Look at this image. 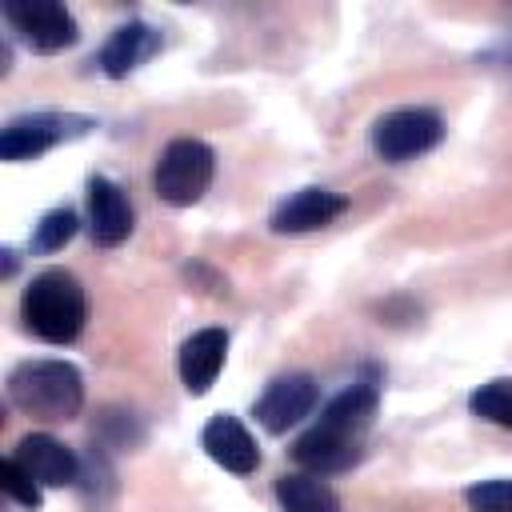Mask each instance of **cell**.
I'll return each instance as SVG.
<instances>
[{"label": "cell", "instance_id": "cell-14", "mask_svg": "<svg viewBox=\"0 0 512 512\" xmlns=\"http://www.w3.org/2000/svg\"><path fill=\"white\" fill-rule=\"evenodd\" d=\"M156 48H160V32L148 28V24H140V20H128V24H120V28L108 36V44L100 48V68H104V76L124 80V76H128L132 68H140Z\"/></svg>", "mask_w": 512, "mask_h": 512}, {"label": "cell", "instance_id": "cell-13", "mask_svg": "<svg viewBox=\"0 0 512 512\" xmlns=\"http://www.w3.org/2000/svg\"><path fill=\"white\" fill-rule=\"evenodd\" d=\"M228 356V332L224 328H200L180 344V380L192 396H204Z\"/></svg>", "mask_w": 512, "mask_h": 512}, {"label": "cell", "instance_id": "cell-11", "mask_svg": "<svg viewBox=\"0 0 512 512\" xmlns=\"http://www.w3.org/2000/svg\"><path fill=\"white\" fill-rule=\"evenodd\" d=\"M348 208V200L340 192H328V188H300L292 192L284 204H276L272 212V232L280 236H300V232H316L324 224H332L340 212Z\"/></svg>", "mask_w": 512, "mask_h": 512}, {"label": "cell", "instance_id": "cell-20", "mask_svg": "<svg viewBox=\"0 0 512 512\" xmlns=\"http://www.w3.org/2000/svg\"><path fill=\"white\" fill-rule=\"evenodd\" d=\"M12 272H16V252L4 248V276H12Z\"/></svg>", "mask_w": 512, "mask_h": 512}, {"label": "cell", "instance_id": "cell-5", "mask_svg": "<svg viewBox=\"0 0 512 512\" xmlns=\"http://www.w3.org/2000/svg\"><path fill=\"white\" fill-rule=\"evenodd\" d=\"M444 136V120L436 108H392L372 124V152L388 164H404L436 148Z\"/></svg>", "mask_w": 512, "mask_h": 512}, {"label": "cell", "instance_id": "cell-7", "mask_svg": "<svg viewBox=\"0 0 512 512\" xmlns=\"http://www.w3.org/2000/svg\"><path fill=\"white\" fill-rule=\"evenodd\" d=\"M4 20L20 32L32 52H60L72 48L80 36L76 16L60 0H4Z\"/></svg>", "mask_w": 512, "mask_h": 512}, {"label": "cell", "instance_id": "cell-4", "mask_svg": "<svg viewBox=\"0 0 512 512\" xmlns=\"http://www.w3.org/2000/svg\"><path fill=\"white\" fill-rule=\"evenodd\" d=\"M212 172H216V152L196 140V136H180L172 140L160 160H156V172H152V184H156V196L172 208H192L208 184H212Z\"/></svg>", "mask_w": 512, "mask_h": 512}, {"label": "cell", "instance_id": "cell-8", "mask_svg": "<svg viewBox=\"0 0 512 512\" xmlns=\"http://www.w3.org/2000/svg\"><path fill=\"white\" fill-rule=\"evenodd\" d=\"M312 408H316V380L308 372H288L264 388V396L256 400V420L264 432L280 436L292 424H300Z\"/></svg>", "mask_w": 512, "mask_h": 512}, {"label": "cell", "instance_id": "cell-6", "mask_svg": "<svg viewBox=\"0 0 512 512\" xmlns=\"http://www.w3.org/2000/svg\"><path fill=\"white\" fill-rule=\"evenodd\" d=\"M92 116H76V112H24L12 116L0 132V156L20 164V160H36L48 148H56L60 140H76L92 128Z\"/></svg>", "mask_w": 512, "mask_h": 512}, {"label": "cell", "instance_id": "cell-3", "mask_svg": "<svg viewBox=\"0 0 512 512\" xmlns=\"http://www.w3.org/2000/svg\"><path fill=\"white\" fill-rule=\"evenodd\" d=\"M20 316L24 328L44 344H72L88 320V300L80 280L64 268H44L40 276L28 280L20 296Z\"/></svg>", "mask_w": 512, "mask_h": 512}, {"label": "cell", "instance_id": "cell-9", "mask_svg": "<svg viewBox=\"0 0 512 512\" xmlns=\"http://www.w3.org/2000/svg\"><path fill=\"white\" fill-rule=\"evenodd\" d=\"M132 200L128 192L108 180V176H92L88 180V232L100 248H116L132 236Z\"/></svg>", "mask_w": 512, "mask_h": 512}, {"label": "cell", "instance_id": "cell-12", "mask_svg": "<svg viewBox=\"0 0 512 512\" xmlns=\"http://www.w3.org/2000/svg\"><path fill=\"white\" fill-rule=\"evenodd\" d=\"M200 444H204V452H208L224 472L248 476V472L260 468V448H256L252 432H248L236 416H228V412H220V416H212V420L204 424Z\"/></svg>", "mask_w": 512, "mask_h": 512}, {"label": "cell", "instance_id": "cell-19", "mask_svg": "<svg viewBox=\"0 0 512 512\" xmlns=\"http://www.w3.org/2000/svg\"><path fill=\"white\" fill-rule=\"evenodd\" d=\"M0 488H4L16 504H24V508H40V484L20 468L16 456H4V464H0Z\"/></svg>", "mask_w": 512, "mask_h": 512}, {"label": "cell", "instance_id": "cell-1", "mask_svg": "<svg viewBox=\"0 0 512 512\" xmlns=\"http://www.w3.org/2000/svg\"><path fill=\"white\" fill-rule=\"evenodd\" d=\"M380 404V388L372 380H356L344 392H336L320 420L292 444V460L312 472V476H328V472H344L360 460L364 452V436L372 428Z\"/></svg>", "mask_w": 512, "mask_h": 512}, {"label": "cell", "instance_id": "cell-16", "mask_svg": "<svg viewBox=\"0 0 512 512\" xmlns=\"http://www.w3.org/2000/svg\"><path fill=\"white\" fill-rule=\"evenodd\" d=\"M468 408H472V416H480V420L512 432V376H500V380L480 384L468 396Z\"/></svg>", "mask_w": 512, "mask_h": 512}, {"label": "cell", "instance_id": "cell-2", "mask_svg": "<svg viewBox=\"0 0 512 512\" xmlns=\"http://www.w3.org/2000/svg\"><path fill=\"white\" fill-rule=\"evenodd\" d=\"M8 400L32 420H72L84 408V376L68 360H24L8 372Z\"/></svg>", "mask_w": 512, "mask_h": 512}, {"label": "cell", "instance_id": "cell-10", "mask_svg": "<svg viewBox=\"0 0 512 512\" xmlns=\"http://www.w3.org/2000/svg\"><path fill=\"white\" fill-rule=\"evenodd\" d=\"M12 456L20 460V468H24L40 488H68V484L80 480V460H76V452H72L68 444H60L56 436H48V432H28V436L16 444Z\"/></svg>", "mask_w": 512, "mask_h": 512}, {"label": "cell", "instance_id": "cell-17", "mask_svg": "<svg viewBox=\"0 0 512 512\" xmlns=\"http://www.w3.org/2000/svg\"><path fill=\"white\" fill-rule=\"evenodd\" d=\"M76 228H80V220H76L72 208H52V212H44L40 224H36V232H32V252H40V256L60 252V248L76 236Z\"/></svg>", "mask_w": 512, "mask_h": 512}, {"label": "cell", "instance_id": "cell-18", "mask_svg": "<svg viewBox=\"0 0 512 512\" xmlns=\"http://www.w3.org/2000/svg\"><path fill=\"white\" fill-rule=\"evenodd\" d=\"M464 504L468 512H512V480H480L472 488H464Z\"/></svg>", "mask_w": 512, "mask_h": 512}, {"label": "cell", "instance_id": "cell-15", "mask_svg": "<svg viewBox=\"0 0 512 512\" xmlns=\"http://www.w3.org/2000/svg\"><path fill=\"white\" fill-rule=\"evenodd\" d=\"M276 504H280V512H340L336 492L312 472L280 476L276 480Z\"/></svg>", "mask_w": 512, "mask_h": 512}]
</instances>
